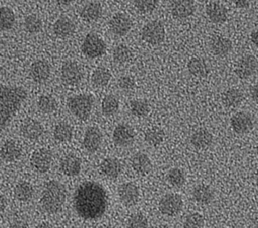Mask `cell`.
Wrapping results in <instances>:
<instances>
[{
    "mask_svg": "<svg viewBox=\"0 0 258 228\" xmlns=\"http://www.w3.org/2000/svg\"><path fill=\"white\" fill-rule=\"evenodd\" d=\"M15 23V14L7 6L0 7V30H9Z\"/></svg>",
    "mask_w": 258,
    "mask_h": 228,
    "instance_id": "cell-33",
    "label": "cell"
},
{
    "mask_svg": "<svg viewBox=\"0 0 258 228\" xmlns=\"http://www.w3.org/2000/svg\"><path fill=\"white\" fill-rule=\"evenodd\" d=\"M50 65L45 60H37L33 62L29 69V76L31 80L37 84L47 81L50 76Z\"/></svg>",
    "mask_w": 258,
    "mask_h": 228,
    "instance_id": "cell-11",
    "label": "cell"
},
{
    "mask_svg": "<svg viewBox=\"0 0 258 228\" xmlns=\"http://www.w3.org/2000/svg\"><path fill=\"white\" fill-rule=\"evenodd\" d=\"M118 195L124 205L133 206L138 202L139 190L133 183H124L118 188Z\"/></svg>",
    "mask_w": 258,
    "mask_h": 228,
    "instance_id": "cell-16",
    "label": "cell"
},
{
    "mask_svg": "<svg viewBox=\"0 0 258 228\" xmlns=\"http://www.w3.org/2000/svg\"><path fill=\"white\" fill-rule=\"evenodd\" d=\"M102 132L98 127L95 126H91L89 128H87V130L85 131L84 134V138H83V145L84 148L88 151V152H96L102 143Z\"/></svg>",
    "mask_w": 258,
    "mask_h": 228,
    "instance_id": "cell-14",
    "label": "cell"
},
{
    "mask_svg": "<svg viewBox=\"0 0 258 228\" xmlns=\"http://www.w3.org/2000/svg\"><path fill=\"white\" fill-rule=\"evenodd\" d=\"M108 203L106 190L93 181L82 183L76 189L73 197L75 211L84 220L101 218L107 210Z\"/></svg>",
    "mask_w": 258,
    "mask_h": 228,
    "instance_id": "cell-1",
    "label": "cell"
},
{
    "mask_svg": "<svg viewBox=\"0 0 258 228\" xmlns=\"http://www.w3.org/2000/svg\"><path fill=\"white\" fill-rule=\"evenodd\" d=\"M141 36L149 44H159L165 37L164 26L159 21H150L143 26Z\"/></svg>",
    "mask_w": 258,
    "mask_h": 228,
    "instance_id": "cell-6",
    "label": "cell"
},
{
    "mask_svg": "<svg viewBox=\"0 0 258 228\" xmlns=\"http://www.w3.org/2000/svg\"><path fill=\"white\" fill-rule=\"evenodd\" d=\"M251 41L253 42V44L255 46L258 47V28L255 29L254 31H252V33H251Z\"/></svg>",
    "mask_w": 258,
    "mask_h": 228,
    "instance_id": "cell-49",
    "label": "cell"
},
{
    "mask_svg": "<svg viewBox=\"0 0 258 228\" xmlns=\"http://www.w3.org/2000/svg\"><path fill=\"white\" fill-rule=\"evenodd\" d=\"M210 46L212 51L219 56H223L226 55L227 53H229L232 49V41L225 37V36H221V35H216L211 39L210 42Z\"/></svg>",
    "mask_w": 258,
    "mask_h": 228,
    "instance_id": "cell-26",
    "label": "cell"
},
{
    "mask_svg": "<svg viewBox=\"0 0 258 228\" xmlns=\"http://www.w3.org/2000/svg\"><path fill=\"white\" fill-rule=\"evenodd\" d=\"M74 0H55L56 4L60 7H66V6H69Z\"/></svg>",
    "mask_w": 258,
    "mask_h": 228,
    "instance_id": "cell-50",
    "label": "cell"
},
{
    "mask_svg": "<svg viewBox=\"0 0 258 228\" xmlns=\"http://www.w3.org/2000/svg\"><path fill=\"white\" fill-rule=\"evenodd\" d=\"M23 25H24L25 30L28 33L35 34V33H38L41 30V28H42V21H41V19L37 15L31 14V15H28V16H26L24 18Z\"/></svg>",
    "mask_w": 258,
    "mask_h": 228,
    "instance_id": "cell-40",
    "label": "cell"
},
{
    "mask_svg": "<svg viewBox=\"0 0 258 228\" xmlns=\"http://www.w3.org/2000/svg\"><path fill=\"white\" fill-rule=\"evenodd\" d=\"M250 94H251V97L254 100V102L258 104V84L251 87Z\"/></svg>",
    "mask_w": 258,
    "mask_h": 228,
    "instance_id": "cell-47",
    "label": "cell"
},
{
    "mask_svg": "<svg viewBox=\"0 0 258 228\" xmlns=\"http://www.w3.org/2000/svg\"><path fill=\"white\" fill-rule=\"evenodd\" d=\"M60 170L69 177L78 176L82 169L81 159L74 154H67L59 161Z\"/></svg>",
    "mask_w": 258,
    "mask_h": 228,
    "instance_id": "cell-18",
    "label": "cell"
},
{
    "mask_svg": "<svg viewBox=\"0 0 258 228\" xmlns=\"http://www.w3.org/2000/svg\"><path fill=\"white\" fill-rule=\"evenodd\" d=\"M206 14L214 23H224L228 19L227 8L219 2H210L206 6Z\"/></svg>",
    "mask_w": 258,
    "mask_h": 228,
    "instance_id": "cell-19",
    "label": "cell"
},
{
    "mask_svg": "<svg viewBox=\"0 0 258 228\" xmlns=\"http://www.w3.org/2000/svg\"><path fill=\"white\" fill-rule=\"evenodd\" d=\"M67 192L62 184L57 181H48L42 190L40 204L43 210L49 214L59 212L66 202Z\"/></svg>",
    "mask_w": 258,
    "mask_h": 228,
    "instance_id": "cell-3",
    "label": "cell"
},
{
    "mask_svg": "<svg viewBox=\"0 0 258 228\" xmlns=\"http://www.w3.org/2000/svg\"><path fill=\"white\" fill-rule=\"evenodd\" d=\"M188 72L198 78L205 77L209 74L210 68L208 63L202 58H192L187 63Z\"/></svg>",
    "mask_w": 258,
    "mask_h": 228,
    "instance_id": "cell-27",
    "label": "cell"
},
{
    "mask_svg": "<svg viewBox=\"0 0 258 228\" xmlns=\"http://www.w3.org/2000/svg\"><path fill=\"white\" fill-rule=\"evenodd\" d=\"M75 23L69 17H59L53 24V32L60 38H67L75 32Z\"/></svg>",
    "mask_w": 258,
    "mask_h": 228,
    "instance_id": "cell-22",
    "label": "cell"
},
{
    "mask_svg": "<svg viewBox=\"0 0 258 228\" xmlns=\"http://www.w3.org/2000/svg\"><path fill=\"white\" fill-rule=\"evenodd\" d=\"M133 128L125 123L118 124L113 131V141L118 146H128L134 141Z\"/></svg>",
    "mask_w": 258,
    "mask_h": 228,
    "instance_id": "cell-13",
    "label": "cell"
},
{
    "mask_svg": "<svg viewBox=\"0 0 258 228\" xmlns=\"http://www.w3.org/2000/svg\"><path fill=\"white\" fill-rule=\"evenodd\" d=\"M101 173L110 179H116L122 172V164L119 159L114 157L105 158L100 165Z\"/></svg>",
    "mask_w": 258,
    "mask_h": 228,
    "instance_id": "cell-25",
    "label": "cell"
},
{
    "mask_svg": "<svg viewBox=\"0 0 258 228\" xmlns=\"http://www.w3.org/2000/svg\"><path fill=\"white\" fill-rule=\"evenodd\" d=\"M109 27L115 35L124 36L130 31L132 21L128 15L124 13H117L110 19Z\"/></svg>",
    "mask_w": 258,
    "mask_h": 228,
    "instance_id": "cell-12",
    "label": "cell"
},
{
    "mask_svg": "<svg viewBox=\"0 0 258 228\" xmlns=\"http://www.w3.org/2000/svg\"><path fill=\"white\" fill-rule=\"evenodd\" d=\"M38 109L46 114L52 113L57 108L56 100L50 95H41L37 100Z\"/></svg>",
    "mask_w": 258,
    "mask_h": 228,
    "instance_id": "cell-38",
    "label": "cell"
},
{
    "mask_svg": "<svg viewBox=\"0 0 258 228\" xmlns=\"http://www.w3.org/2000/svg\"><path fill=\"white\" fill-rule=\"evenodd\" d=\"M159 211L166 216H175L182 209V199L177 194H166L158 203Z\"/></svg>",
    "mask_w": 258,
    "mask_h": 228,
    "instance_id": "cell-8",
    "label": "cell"
},
{
    "mask_svg": "<svg viewBox=\"0 0 258 228\" xmlns=\"http://www.w3.org/2000/svg\"><path fill=\"white\" fill-rule=\"evenodd\" d=\"M133 3L138 11L149 13L156 8L158 0H133Z\"/></svg>",
    "mask_w": 258,
    "mask_h": 228,
    "instance_id": "cell-43",
    "label": "cell"
},
{
    "mask_svg": "<svg viewBox=\"0 0 258 228\" xmlns=\"http://www.w3.org/2000/svg\"><path fill=\"white\" fill-rule=\"evenodd\" d=\"M0 228H1V226H0Z\"/></svg>",
    "mask_w": 258,
    "mask_h": 228,
    "instance_id": "cell-56",
    "label": "cell"
},
{
    "mask_svg": "<svg viewBox=\"0 0 258 228\" xmlns=\"http://www.w3.org/2000/svg\"><path fill=\"white\" fill-rule=\"evenodd\" d=\"M118 86L123 91H130L135 87V80L131 76H122L118 80Z\"/></svg>",
    "mask_w": 258,
    "mask_h": 228,
    "instance_id": "cell-45",
    "label": "cell"
},
{
    "mask_svg": "<svg viewBox=\"0 0 258 228\" xmlns=\"http://www.w3.org/2000/svg\"><path fill=\"white\" fill-rule=\"evenodd\" d=\"M194 200L201 205H208L214 199V193L212 189L207 185H198L192 190Z\"/></svg>",
    "mask_w": 258,
    "mask_h": 228,
    "instance_id": "cell-28",
    "label": "cell"
},
{
    "mask_svg": "<svg viewBox=\"0 0 258 228\" xmlns=\"http://www.w3.org/2000/svg\"><path fill=\"white\" fill-rule=\"evenodd\" d=\"M82 52L89 59L99 58L106 52L105 41L96 33H88L81 45Z\"/></svg>",
    "mask_w": 258,
    "mask_h": 228,
    "instance_id": "cell-5",
    "label": "cell"
},
{
    "mask_svg": "<svg viewBox=\"0 0 258 228\" xmlns=\"http://www.w3.org/2000/svg\"><path fill=\"white\" fill-rule=\"evenodd\" d=\"M131 166L137 174H145L151 167V160L147 154L137 152L131 158Z\"/></svg>",
    "mask_w": 258,
    "mask_h": 228,
    "instance_id": "cell-29",
    "label": "cell"
},
{
    "mask_svg": "<svg viewBox=\"0 0 258 228\" xmlns=\"http://www.w3.org/2000/svg\"><path fill=\"white\" fill-rule=\"evenodd\" d=\"M20 131L25 138L29 140H36L39 137H41L44 129L40 122L34 119H29L21 125Z\"/></svg>",
    "mask_w": 258,
    "mask_h": 228,
    "instance_id": "cell-20",
    "label": "cell"
},
{
    "mask_svg": "<svg viewBox=\"0 0 258 228\" xmlns=\"http://www.w3.org/2000/svg\"><path fill=\"white\" fill-rule=\"evenodd\" d=\"M222 101L225 106H227L229 108H235V107H238L242 103L243 94L240 90L231 88V89H228L223 94Z\"/></svg>",
    "mask_w": 258,
    "mask_h": 228,
    "instance_id": "cell-30",
    "label": "cell"
},
{
    "mask_svg": "<svg viewBox=\"0 0 258 228\" xmlns=\"http://www.w3.org/2000/svg\"><path fill=\"white\" fill-rule=\"evenodd\" d=\"M149 104L146 100L136 99L130 103V111L136 117H144L149 113Z\"/></svg>",
    "mask_w": 258,
    "mask_h": 228,
    "instance_id": "cell-39",
    "label": "cell"
},
{
    "mask_svg": "<svg viewBox=\"0 0 258 228\" xmlns=\"http://www.w3.org/2000/svg\"><path fill=\"white\" fill-rule=\"evenodd\" d=\"M128 226L129 228H147L148 221L143 214L136 213L130 216L128 220Z\"/></svg>",
    "mask_w": 258,
    "mask_h": 228,
    "instance_id": "cell-44",
    "label": "cell"
},
{
    "mask_svg": "<svg viewBox=\"0 0 258 228\" xmlns=\"http://www.w3.org/2000/svg\"><path fill=\"white\" fill-rule=\"evenodd\" d=\"M6 205H7V202H6L5 197L0 194V212H2V211L5 210Z\"/></svg>",
    "mask_w": 258,
    "mask_h": 228,
    "instance_id": "cell-51",
    "label": "cell"
},
{
    "mask_svg": "<svg viewBox=\"0 0 258 228\" xmlns=\"http://www.w3.org/2000/svg\"><path fill=\"white\" fill-rule=\"evenodd\" d=\"M239 8H247L250 5L251 0H231Z\"/></svg>",
    "mask_w": 258,
    "mask_h": 228,
    "instance_id": "cell-46",
    "label": "cell"
},
{
    "mask_svg": "<svg viewBox=\"0 0 258 228\" xmlns=\"http://www.w3.org/2000/svg\"><path fill=\"white\" fill-rule=\"evenodd\" d=\"M30 162L36 172L45 173L51 166L52 153L47 148H39L32 153Z\"/></svg>",
    "mask_w": 258,
    "mask_h": 228,
    "instance_id": "cell-9",
    "label": "cell"
},
{
    "mask_svg": "<svg viewBox=\"0 0 258 228\" xmlns=\"http://www.w3.org/2000/svg\"><path fill=\"white\" fill-rule=\"evenodd\" d=\"M71 228H79V227H71Z\"/></svg>",
    "mask_w": 258,
    "mask_h": 228,
    "instance_id": "cell-55",
    "label": "cell"
},
{
    "mask_svg": "<svg viewBox=\"0 0 258 228\" xmlns=\"http://www.w3.org/2000/svg\"><path fill=\"white\" fill-rule=\"evenodd\" d=\"M190 142L198 149H206L212 144L213 135L209 130L200 128L191 134Z\"/></svg>",
    "mask_w": 258,
    "mask_h": 228,
    "instance_id": "cell-24",
    "label": "cell"
},
{
    "mask_svg": "<svg viewBox=\"0 0 258 228\" xmlns=\"http://www.w3.org/2000/svg\"><path fill=\"white\" fill-rule=\"evenodd\" d=\"M113 60L118 64H125L132 59L131 49L125 44H118L113 49Z\"/></svg>",
    "mask_w": 258,
    "mask_h": 228,
    "instance_id": "cell-37",
    "label": "cell"
},
{
    "mask_svg": "<svg viewBox=\"0 0 258 228\" xmlns=\"http://www.w3.org/2000/svg\"><path fill=\"white\" fill-rule=\"evenodd\" d=\"M27 92L21 86L0 85V130L6 128L26 100Z\"/></svg>",
    "mask_w": 258,
    "mask_h": 228,
    "instance_id": "cell-2",
    "label": "cell"
},
{
    "mask_svg": "<svg viewBox=\"0 0 258 228\" xmlns=\"http://www.w3.org/2000/svg\"><path fill=\"white\" fill-rule=\"evenodd\" d=\"M60 78L66 85L76 86L83 79V71L76 62L68 61L61 66Z\"/></svg>",
    "mask_w": 258,
    "mask_h": 228,
    "instance_id": "cell-7",
    "label": "cell"
},
{
    "mask_svg": "<svg viewBox=\"0 0 258 228\" xmlns=\"http://www.w3.org/2000/svg\"><path fill=\"white\" fill-rule=\"evenodd\" d=\"M164 139V131L159 127H151L146 130L144 134V140L147 144L152 146L159 145Z\"/></svg>",
    "mask_w": 258,
    "mask_h": 228,
    "instance_id": "cell-36",
    "label": "cell"
},
{
    "mask_svg": "<svg viewBox=\"0 0 258 228\" xmlns=\"http://www.w3.org/2000/svg\"><path fill=\"white\" fill-rule=\"evenodd\" d=\"M35 228H53V227L49 223H47V222H42V223L38 224Z\"/></svg>",
    "mask_w": 258,
    "mask_h": 228,
    "instance_id": "cell-52",
    "label": "cell"
},
{
    "mask_svg": "<svg viewBox=\"0 0 258 228\" xmlns=\"http://www.w3.org/2000/svg\"><path fill=\"white\" fill-rule=\"evenodd\" d=\"M257 68V59L252 54H245L238 61L235 72L240 79H247L255 74Z\"/></svg>",
    "mask_w": 258,
    "mask_h": 228,
    "instance_id": "cell-10",
    "label": "cell"
},
{
    "mask_svg": "<svg viewBox=\"0 0 258 228\" xmlns=\"http://www.w3.org/2000/svg\"><path fill=\"white\" fill-rule=\"evenodd\" d=\"M73 127L68 122H59L53 128V137L59 142L70 141L73 137Z\"/></svg>",
    "mask_w": 258,
    "mask_h": 228,
    "instance_id": "cell-31",
    "label": "cell"
},
{
    "mask_svg": "<svg viewBox=\"0 0 258 228\" xmlns=\"http://www.w3.org/2000/svg\"><path fill=\"white\" fill-rule=\"evenodd\" d=\"M157 228H170L168 225H165V224H163V225H159Z\"/></svg>",
    "mask_w": 258,
    "mask_h": 228,
    "instance_id": "cell-53",
    "label": "cell"
},
{
    "mask_svg": "<svg viewBox=\"0 0 258 228\" xmlns=\"http://www.w3.org/2000/svg\"><path fill=\"white\" fill-rule=\"evenodd\" d=\"M102 6L99 2L96 1H91L89 3H86L81 11H80V15L82 17L83 20L88 21V22H93L98 20L101 15H102Z\"/></svg>",
    "mask_w": 258,
    "mask_h": 228,
    "instance_id": "cell-23",
    "label": "cell"
},
{
    "mask_svg": "<svg viewBox=\"0 0 258 228\" xmlns=\"http://www.w3.org/2000/svg\"><path fill=\"white\" fill-rule=\"evenodd\" d=\"M99 228H113V227L109 226V225H103V226H100Z\"/></svg>",
    "mask_w": 258,
    "mask_h": 228,
    "instance_id": "cell-54",
    "label": "cell"
},
{
    "mask_svg": "<svg viewBox=\"0 0 258 228\" xmlns=\"http://www.w3.org/2000/svg\"><path fill=\"white\" fill-rule=\"evenodd\" d=\"M111 79V73L104 67H99L94 70L91 80L96 87H105L108 85Z\"/></svg>",
    "mask_w": 258,
    "mask_h": 228,
    "instance_id": "cell-34",
    "label": "cell"
},
{
    "mask_svg": "<svg viewBox=\"0 0 258 228\" xmlns=\"http://www.w3.org/2000/svg\"><path fill=\"white\" fill-rule=\"evenodd\" d=\"M231 126L236 133L244 134L253 128L254 121L249 113L238 112L232 116Z\"/></svg>",
    "mask_w": 258,
    "mask_h": 228,
    "instance_id": "cell-15",
    "label": "cell"
},
{
    "mask_svg": "<svg viewBox=\"0 0 258 228\" xmlns=\"http://www.w3.org/2000/svg\"><path fill=\"white\" fill-rule=\"evenodd\" d=\"M10 228H28V225L25 221L22 220H18V221H14L11 225Z\"/></svg>",
    "mask_w": 258,
    "mask_h": 228,
    "instance_id": "cell-48",
    "label": "cell"
},
{
    "mask_svg": "<svg viewBox=\"0 0 258 228\" xmlns=\"http://www.w3.org/2000/svg\"><path fill=\"white\" fill-rule=\"evenodd\" d=\"M167 181L173 187H181L185 183V174L181 168L173 167L167 173Z\"/></svg>",
    "mask_w": 258,
    "mask_h": 228,
    "instance_id": "cell-41",
    "label": "cell"
},
{
    "mask_svg": "<svg viewBox=\"0 0 258 228\" xmlns=\"http://www.w3.org/2000/svg\"><path fill=\"white\" fill-rule=\"evenodd\" d=\"M67 105L70 112L74 116H76L78 119L86 120L89 118L92 112L93 105H94V98L90 94L75 95L68 99Z\"/></svg>",
    "mask_w": 258,
    "mask_h": 228,
    "instance_id": "cell-4",
    "label": "cell"
},
{
    "mask_svg": "<svg viewBox=\"0 0 258 228\" xmlns=\"http://www.w3.org/2000/svg\"><path fill=\"white\" fill-rule=\"evenodd\" d=\"M171 14L177 19L189 17L195 12V4L192 0H171Z\"/></svg>",
    "mask_w": 258,
    "mask_h": 228,
    "instance_id": "cell-17",
    "label": "cell"
},
{
    "mask_svg": "<svg viewBox=\"0 0 258 228\" xmlns=\"http://www.w3.org/2000/svg\"><path fill=\"white\" fill-rule=\"evenodd\" d=\"M204 218L199 213H190L183 220L184 228H203Z\"/></svg>",
    "mask_w": 258,
    "mask_h": 228,
    "instance_id": "cell-42",
    "label": "cell"
},
{
    "mask_svg": "<svg viewBox=\"0 0 258 228\" xmlns=\"http://www.w3.org/2000/svg\"><path fill=\"white\" fill-rule=\"evenodd\" d=\"M33 193L34 191L32 185L25 181L19 182L14 188V195L16 199L21 202H26L30 200L33 196Z\"/></svg>",
    "mask_w": 258,
    "mask_h": 228,
    "instance_id": "cell-32",
    "label": "cell"
},
{
    "mask_svg": "<svg viewBox=\"0 0 258 228\" xmlns=\"http://www.w3.org/2000/svg\"><path fill=\"white\" fill-rule=\"evenodd\" d=\"M101 109L104 115L112 116L119 109V100L114 95H107L102 100Z\"/></svg>",
    "mask_w": 258,
    "mask_h": 228,
    "instance_id": "cell-35",
    "label": "cell"
},
{
    "mask_svg": "<svg viewBox=\"0 0 258 228\" xmlns=\"http://www.w3.org/2000/svg\"><path fill=\"white\" fill-rule=\"evenodd\" d=\"M0 155L3 160L12 162L20 157L21 148L14 140H6L0 148Z\"/></svg>",
    "mask_w": 258,
    "mask_h": 228,
    "instance_id": "cell-21",
    "label": "cell"
}]
</instances>
